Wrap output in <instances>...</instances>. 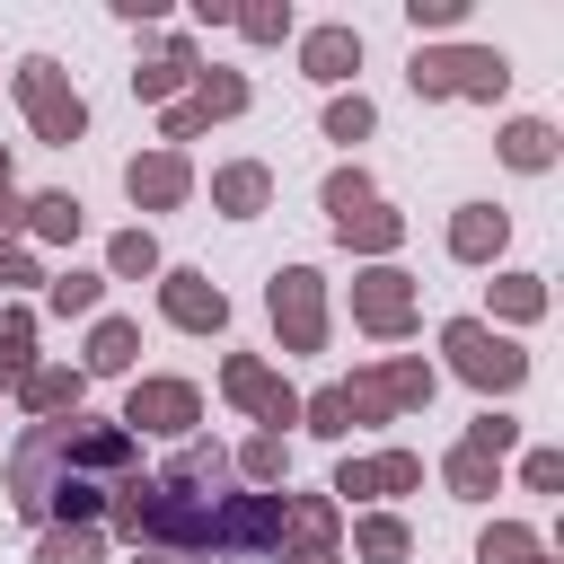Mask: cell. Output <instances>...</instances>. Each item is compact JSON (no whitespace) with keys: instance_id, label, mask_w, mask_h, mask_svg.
<instances>
[{"instance_id":"25","label":"cell","mask_w":564,"mask_h":564,"mask_svg":"<svg viewBox=\"0 0 564 564\" xmlns=\"http://www.w3.org/2000/svg\"><path fill=\"white\" fill-rule=\"evenodd\" d=\"M441 485H449L458 502H494V494H502V458H485V449L458 441V449H441Z\"/></svg>"},{"instance_id":"41","label":"cell","mask_w":564,"mask_h":564,"mask_svg":"<svg viewBox=\"0 0 564 564\" xmlns=\"http://www.w3.org/2000/svg\"><path fill=\"white\" fill-rule=\"evenodd\" d=\"M0 238H26V194L0 185Z\"/></svg>"},{"instance_id":"3","label":"cell","mask_w":564,"mask_h":564,"mask_svg":"<svg viewBox=\"0 0 564 564\" xmlns=\"http://www.w3.org/2000/svg\"><path fill=\"white\" fill-rule=\"evenodd\" d=\"M441 361H449V379H467L485 405L529 388V352H520V335H502V326H485V317H449V326H441Z\"/></svg>"},{"instance_id":"32","label":"cell","mask_w":564,"mask_h":564,"mask_svg":"<svg viewBox=\"0 0 564 564\" xmlns=\"http://www.w3.org/2000/svg\"><path fill=\"white\" fill-rule=\"evenodd\" d=\"M229 26H238L247 44H282V35H291V0H247V9H229Z\"/></svg>"},{"instance_id":"42","label":"cell","mask_w":564,"mask_h":564,"mask_svg":"<svg viewBox=\"0 0 564 564\" xmlns=\"http://www.w3.org/2000/svg\"><path fill=\"white\" fill-rule=\"evenodd\" d=\"M273 564H344V546H273Z\"/></svg>"},{"instance_id":"44","label":"cell","mask_w":564,"mask_h":564,"mask_svg":"<svg viewBox=\"0 0 564 564\" xmlns=\"http://www.w3.org/2000/svg\"><path fill=\"white\" fill-rule=\"evenodd\" d=\"M0 185H9V150H0Z\"/></svg>"},{"instance_id":"29","label":"cell","mask_w":564,"mask_h":564,"mask_svg":"<svg viewBox=\"0 0 564 564\" xmlns=\"http://www.w3.org/2000/svg\"><path fill=\"white\" fill-rule=\"evenodd\" d=\"M538 555H546V538L529 520H485V538H476V564H538Z\"/></svg>"},{"instance_id":"22","label":"cell","mask_w":564,"mask_h":564,"mask_svg":"<svg viewBox=\"0 0 564 564\" xmlns=\"http://www.w3.org/2000/svg\"><path fill=\"white\" fill-rule=\"evenodd\" d=\"M494 150H502V167H520V176H546L564 141H555V123H546V115H511V123L494 132Z\"/></svg>"},{"instance_id":"35","label":"cell","mask_w":564,"mask_h":564,"mask_svg":"<svg viewBox=\"0 0 564 564\" xmlns=\"http://www.w3.org/2000/svg\"><path fill=\"white\" fill-rule=\"evenodd\" d=\"M467 9H476V0H405V26H414V35H458Z\"/></svg>"},{"instance_id":"17","label":"cell","mask_w":564,"mask_h":564,"mask_svg":"<svg viewBox=\"0 0 564 564\" xmlns=\"http://www.w3.org/2000/svg\"><path fill=\"white\" fill-rule=\"evenodd\" d=\"M370 388H379V397H388V414L405 423V414H423V405H432L441 370H432L423 352H379V361H370Z\"/></svg>"},{"instance_id":"38","label":"cell","mask_w":564,"mask_h":564,"mask_svg":"<svg viewBox=\"0 0 564 564\" xmlns=\"http://www.w3.org/2000/svg\"><path fill=\"white\" fill-rule=\"evenodd\" d=\"M511 458H520L529 494H564V449H511Z\"/></svg>"},{"instance_id":"2","label":"cell","mask_w":564,"mask_h":564,"mask_svg":"<svg viewBox=\"0 0 564 564\" xmlns=\"http://www.w3.org/2000/svg\"><path fill=\"white\" fill-rule=\"evenodd\" d=\"M405 79H414L423 106H449V97L494 106V97L511 88V53H502V44H414Z\"/></svg>"},{"instance_id":"10","label":"cell","mask_w":564,"mask_h":564,"mask_svg":"<svg viewBox=\"0 0 564 564\" xmlns=\"http://www.w3.org/2000/svg\"><path fill=\"white\" fill-rule=\"evenodd\" d=\"M123 194H132V212H176V203H194V159L185 150H132Z\"/></svg>"},{"instance_id":"43","label":"cell","mask_w":564,"mask_h":564,"mask_svg":"<svg viewBox=\"0 0 564 564\" xmlns=\"http://www.w3.org/2000/svg\"><path fill=\"white\" fill-rule=\"evenodd\" d=\"M132 564H203V555H132Z\"/></svg>"},{"instance_id":"45","label":"cell","mask_w":564,"mask_h":564,"mask_svg":"<svg viewBox=\"0 0 564 564\" xmlns=\"http://www.w3.org/2000/svg\"><path fill=\"white\" fill-rule=\"evenodd\" d=\"M538 564H555V555H538Z\"/></svg>"},{"instance_id":"5","label":"cell","mask_w":564,"mask_h":564,"mask_svg":"<svg viewBox=\"0 0 564 564\" xmlns=\"http://www.w3.org/2000/svg\"><path fill=\"white\" fill-rule=\"evenodd\" d=\"M264 317H273V344H282V352H326V335H335L326 273H317V264H282V273L264 282Z\"/></svg>"},{"instance_id":"34","label":"cell","mask_w":564,"mask_h":564,"mask_svg":"<svg viewBox=\"0 0 564 564\" xmlns=\"http://www.w3.org/2000/svg\"><path fill=\"white\" fill-rule=\"evenodd\" d=\"M467 449H485V458H511V449H520V423H511L502 405H476V423H467Z\"/></svg>"},{"instance_id":"28","label":"cell","mask_w":564,"mask_h":564,"mask_svg":"<svg viewBox=\"0 0 564 564\" xmlns=\"http://www.w3.org/2000/svg\"><path fill=\"white\" fill-rule=\"evenodd\" d=\"M317 132L352 150V141H370V132H379V106H370L361 88H335V97H326V115H317Z\"/></svg>"},{"instance_id":"19","label":"cell","mask_w":564,"mask_h":564,"mask_svg":"<svg viewBox=\"0 0 564 564\" xmlns=\"http://www.w3.org/2000/svg\"><path fill=\"white\" fill-rule=\"evenodd\" d=\"M229 476H238L247 494H282V485H291V432H247V441L229 449Z\"/></svg>"},{"instance_id":"18","label":"cell","mask_w":564,"mask_h":564,"mask_svg":"<svg viewBox=\"0 0 564 564\" xmlns=\"http://www.w3.org/2000/svg\"><path fill=\"white\" fill-rule=\"evenodd\" d=\"M335 238H344L361 264H397V247H405V212L361 203V212H344V220H335Z\"/></svg>"},{"instance_id":"26","label":"cell","mask_w":564,"mask_h":564,"mask_svg":"<svg viewBox=\"0 0 564 564\" xmlns=\"http://www.w3.org/2000/svg\"><path fill=\"white\" fill-rule=\"evenodd\" d=\"M185 97H194V106H203L212 123H229V115H247V106H256V88H247V70H220V62H203Z\"/></svg>"},{"instance_id":"16","label":"cell","mask_w":564,"mask_h":564,"mask_svg":"<svg viewBox=\"0 0 564 564\" xmlns=\"http://www.w3.org/2000/svg\"><path fill=\"white\" fill-rule=\"evenodd\" d=\"M132 361H141V326H132V317H115V308H97V317H88L79 379H132Z\"/></svg>"},{"instance_id":"20","label":"cell","mask_w":564,"mask_h":564,"mask_svg":"<svg viewBox=\"0 0 564 564\" xmlns=\"http://www.w3.org/2000/svg\"><path fill=\"white\" fill-rule=\"evenodd\" d=\"M344 546H352L361 564H405V555H414V520H405V511H352V520H344Z\"/></svg>"},{"instance_id":"4","label":"cell","mask_w":564,"mask_h":564,"mask_svg":"<svg viewBox=\"0 0 564 564\" xmlns=\"http://www.w3.org/2000/svg\"><path fill=\"white\" fill-rule=\"evenodd\" d=\"M9 88H18V115H26V132H35L44 150H70V141L88 132V97L70 88V70H62L53 53H26V62L9 70Z\"/></svg>"},{"instance_id":"27","label":"cell","mask_w":564,"mask_h":564,"mask_svg":"<svg viewBox=\"0 0 564 564\" xmlns=\"http://www.w3.org/2000/svg\"><path fill=\"white\" fill-rule=\"evenodd\" d=\"M106 308V273L70 264V273H44V317H97Z\"/></svg>"},{"instance_id":"1","label":"cell","mask_w":564,"mask_h":564,"mask_svg":"<svg viewBox=\"0 0 564 564\" xmlns=\"http://www.w3.org/2000/svg\"><path fill=\"white\" fill-rule=\"evenodd\" d=\"M141 476V441L115 414H62V423H26L9 449V511L35 529H97L106 494Z\"/></svg>"},{"instance_id":"8","label":"cell","mask_w":564,"mask_h":564,"mask_svg":"<svg viewBox=\"0 0 564 564\" xmlns=\"http://www.w3.org/2000/svg\"><path fill=\"white\" fill-rule=\"evenodd\" d=\"M220 397H229L256 432H291V423H300V388H291L264 352H229V361H220Z\"/></svg>"},{"instance_id":"40","label":"cell","mask_w":564,"mask_h":564,"mask_svg":"<svg viewBox=\"0 0 564 564\" xmlns=\"http://www.w3.org/2000/svg\"><path fill=\"white\" fill-rule=\"evenodd\" d=\"M26 370H35V344H0V388H9V397H18Z\"/></svg>"},{"instance_id":"24","label":"cell","mask_w":564,"mask_h":564,"mask_svg":"<svg viewBox=\"0 0 564 564\" xmlns=\"http://www.w3.org/2000/svg\"><path fill=\"white\" fill-rule=\"evenodd\" d=\"M159 273H167V256H159V238L141 220L106 238V282H159Z\"/></svg>"},{"instance_id":"37","label":"cell","mask_w":564,"mask_h":564,"mask_svg":"<svg viewBox=\"0 0 564 564\" xmlns=\"http://www.w3.org/2000/svg\"><path fill=\"white\" fill-rule=\"evenodd\" d=\"M26 282H44V264H35V247H26V238H0V300H18Z\"/></svg>"},{"instance_id":"15","label":"cell","mask_w":564,"mask_h":564,"mask_svg":"<svg viewBox=\"0 0 564 564\" xmlns=\"http://www.w3.org/2000/svg\"><path fill=\"white\" fill-rule=\"evenodd\" d=\"M212 212H220V220L273 212V167H264V159H220V167H212Z\"/></svg>"},{"instance_id":"36","label":"cell","mask_w":564,"mask_h":564,"mask_svg":"<svg viewBox=\"0 0 564 564\" xmlns=\"http://www.w3.org/2000/svg\"><path fill=\"white\" fill-rule=\"evenodd\" d=\"M370 485H379V502H388V494H414V485H423V458H414V449H379V458H370Z\"/></svg>"},{"instance_id":"7","label":"cell","mask_w":564,"mask_h":564,"mask_svg":"<svg viewBox=\"0 0 564 564\" xmlns=\"http://www.w3.org/2000/svg\"><path fill=\"white\" fill-rule=\"evenodd\" d=\"M352 326H361L370 344H405V335L423 326V282H414L405 264H361V273H352Z\"/></svg>"},{"instance_id":"31","label":"cell","mask_w":564,"mask_h":564,"mask_svg":"<svg viewBox=\"0 0 564 564\" xmlns=\"http://www.w3.org/2000/svg\"><path fill=\"white\" fill-rule=\"evenodd\" d=\"M35 564H106V529H35Z\"/></svg>"},{"instance_id":"39","label":"cell","mask_w":564,"mask_h":564,"mask_svg":"<svg viewBox=\"0 0 564 564\" xmlns=\"http://www.w3.org/2000/svg\"><path fill=\"white\" fill-rule=\"evenodd\" d=\"M0 344H35V308L26 300H0Z\"/></svg>"},{"instance_id":"30","label":"cell","mask_w":564,"mask_h":564,"mask_svg":"<svg viewBox=\"0 0 564 564\" xmlns=\"http://www.w3.org/2000/svg\"><path fill=\"white\" fill-rule=\"evenodd\" d=\"M317 203H326V220H344V212H361V203H379V185H370V167H361V159H344V167H326V185H317Z\"/></svg>"},{"instance_id":"21","label":"cell","mask_w":564,"mask_h":564,"mask_svg":"<svg viewBox=\"0 0 564 564\" xmlns=\"http://www.w3.org/2000/svg\"><path fill=\"white\" fill-rule=\"evenodd\" d=\"M546 317V273H494L485 282V326H538Z\"/></svg>"},{"instance_id":"9","label":"cell","mask_w":564,"mask_h":564,"mask_svg":"<svg viewBox=\"0 0 564 564\" xmlns=\"http://www.w3.org/2000/svg\"><path fill=\"white\" fill-rule=\"evenodd\" d=\"M159 317H167L176 335H220V326H229V291H220L212 273H194V264H167V273H159Z\"/></svg>"},{"instance_id":"6","label":"cell","mask_w":564,"mask_h":564,"mask_svg":"<svg viewBox=\"0 0 564 564\" xmlns=\"http://www.w3.org/2000/svg\"><path fill=\"white\" fill-rule=\"evenodd\" d=\"M132 441H194L203 432V388L176 379V370H150L123 388V414H115Z\"/></svg>"},{"instance_id":"11","label":"cell","mask_w":564,"mask_h":564,"mask_svg":"<svg viewBox=\"0 0 564 564\" xmlns=\"http://www.w3.org/2000/svg\"><path fill=\"white\" fill-rule=\"evenodd\" d=\"M352 70H361V26H352V18H326V26L300 35V79H317V88H352Z\"/></svg>"},{"instance_id":"23","label":"cell","mask_w":564,"mask_h":564,"mask_svg":"<svg viewBox=\"0 0 564 564\" xmlns=\"http://www.w3.org/2000/svg\"><path fill=\"white\" fill-rule=\"evenodd\" d=\"M79 229H88V203H79L70 185L26 194V238H35V247H79Z\"/></svg>"},{"instance_id":"33","label":"cell","mask_w":564,"mask_h":564,"mask_svg":"<svg viewBox=\"0 0 564 564\" xmlns=\"http://www.w3.org/2000/svg\"><path fill=\"white\" fill-rule=\"evenodd\" d=\"M300 432H317V441H352V414H344V388H317V397H300Z\"/></svg>"},{"instance_id":"12","label":"cell","mask_w":564,"mask_h":564,"mask_svg":"<svg viewBox=\"0 0 564 564\" xmlns=\"http://www.w3.org/2000/svg\"><path fill=\"white\" fill-rule=\"evenodd\" d=\"M194 70H203V44L176 26V35H159V53L132 70V97H141V106H176V97L194 88Z\"/></svg>"},{"instance_id":"13","label":"cell","mask_w":564,"mask_h":564,"mask_svg":"<svg viewBox=\"0 0 564 564\" xmlns=\"http://www.w3.org/2000/svg\"><path fill=\"white\" fill-rule=\"evenodd\" d=\"M502 247H511V212L502 203H458L449 212V264H502Z\"/></svg>"},{"instance_id":"14","label":"cell","mask_w":564,"mask_h":564,"mask_svg":"<svg viewBox=\"0 0 564 564\" xmlns=\"http://www.w3.org/2000/svg\"><path fill=\"white\" fill-rule=\"evenodd\" d=\"M18 405H26V423L88 414V379H79V361H35V370L18 379Z\"/></svg>"}]
</instances>
